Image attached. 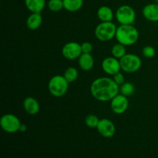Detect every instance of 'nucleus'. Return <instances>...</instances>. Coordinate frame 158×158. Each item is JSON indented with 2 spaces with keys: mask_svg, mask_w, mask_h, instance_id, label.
<instances>
[{
  "mask_svg": "<svg viewBox=\"0 0 158 158\" xmlns=\"http://www.w3.org/2000/svg\"><path fill=\"white\" fill-rule=\"evenodd\" d=\"M46 0H25V6L28 10L32 12H40L46 7Z\"/></svg>",
  "mask_w": 158,
  "mask_h": 158,
  "instance_id": "dca6fc26",
  "label": "nucleus"
},
{
  "mask_svg": "<svg viewBox=\"0 0 158 158\" xmlns=\"http://www.w3.org/2000/svg\"><path fill=\"white\" fill-rule=\"evenodd\" d=\"M115 17L120 25H133L136 19V12L129 5H122L116 11Z\"/></svg>",
  "mask_w": 158,
  "mask_h": 158,
  "instance_id": "423d86ee",
  "label": "nucleus"
},
{
  "mask_svg": "<svg viewBox=\"0 0 158 158\" xmlns=\"http://www.w3.org/2000/svg\"><path fill=\"white\" fill-rule=\"evenodd\" d=\"M129 106V100L127 97L121 94H118L110 100V107L115 114H123L127 110Z\"/></svg>",
  "mask_w": 158,
  "mask_h": 158,
  "instance_id": "1a4fd4ad",
  "label": "nucleus"
},
{
  "mask_svg": "<svg viewBox=\"0 0 158 158\" xmlns=\"http://www.w3.org/2000/svg\"><path fill=\"white\" fill-rule=\"evenodd\" d=\"M79 66L84 71H89L94 66V59L91 53H82L78 59Z\"/></svg>",
  "mask_w": 158,
  "mask_h": 158,
  "instance_id": "2eb2a0df",
  "label": "nucleus"
},
{
  "mask_svg": "<svg viewBox=\"0 0 158 158\" xmlns=\"http://www.w3.org/2000/svg\"><path fill=\"white\" fill-rule=\"evenodd\" d=\"M64 9L69 12H78L83 6V0H63Z\"/></svg>",
  "mask_w": 158,
  "mask_h": 158,
  "instance_id": "a211bd4d",
  "label": "nucleus"
},
{
  "mask_svg": "<svg viewBox=\"0 0 158 158\" xmlns=\"http://www.w3.org/2000/svg\"><path fill=\"white\" fill-rule=\"evenodd\" d=\"M121 70L127 73H134L137 72L142 66V60L137 55L134 53H127L120 60Z\"/></svg>",
  "mask_w": 158,
  "mask_h": 158,
  "instance_id": "39448f33",
  "label": "nucleus"
},
{
  "mask_svg": "<svg viewBox=\"0 0 158 158\" xmlns=\"http://www.w3.org/2000/svg\"><path fill=\"white\" fill-rule=\"evenodd\" d=\"M97 15L101 22H112L115 15L113 9L107 6H100L97 10Z\"/></svg>",
  "mask_w": 158,
  "mask_h": 158,
  "instance_id": "f3484780",
  "label": "nucleus"
},
{
  "mask_svg": "<svg viewBox=\"0 0 158 158\" xmlns=\"http://www.w3.org/2000/svg\"><path fill=\"white\" fill-rule=\"evenodd\" d=\"M69 89V82L64 76L56 75L49 80L48 89L52 96L55 97H62L67 93Z\"/></svg>",
  "mask_w": 158,
  "mask_h": 158,
  "instance_id": "7ed1b4c3",
  "label": "nucleus"
},
{
  "mask_svg": "<svg viewBox=\"0 0 158 158\" xmlns=\"http://www.w3.org/2000/svg\"><path fill=\"white\" fill-rule=\"evenodd\" d=\"M113 80L115 81V83H117V85L120 86L122 85L123 83H125V78H124V76L122 73L119 72L117 73H116L115 75L113 76Z\"/></svg>",
  "mask_w": 158,
  "mask_h": 158,
  "instance_id": "a878e982",
  "label": "nucleus"
},
{
  "mask_svg": "<svg viewBox=\"0 0 158 158\" xmlns=\"http://www.w3.org/2000/svg\"><path fill=\"white\" fill-rule=\"evenodd\" d=\"M22 123L18 117L12 114H4L0 119V125L5 132L14 134L19 131Z\"/></svg>",
  "mask_w": 158,
  "mask_h": 158,
  "instance_id": "0eeeda50",
  "label": "nucleus"
},
{
  "mask_svg": "<svg viewBox=\"0 0 158 158\" xmlns=\"http://www.w3.org/2000/svg\"><path fill=\"white\" fill-rule=\"evenodd\" d=\"M63 76L66 78V80L69 82V83H73V82L76 81L77 80V78H78L79 72L75 67L70 66V67H68L65 70Z\"/></svg>",
  "mask_w": 158,
  "mask_h": 158,
  "instance_id": "aec40b11",
  "label": "nucleus"
},
{
  "mask_svg": "<svg viewBox=\"0 0 158 158\" xmlns=\"http://www.w3.org/2000/svg\"><path fill=\"white\" fill-rule=\"evenodd\" d=\"M116 40L125 46H133L139 40V32L134 25H120L117 29Z\"/></svg>",
  "mask_w": 158,
  "mask_h": 158,
  "instance_id": "f03ea898",
  "label": "nucleus"
},
{
  "mask_svg": "<svg viewBox=\"0 0 158 158\" xmlns=\"http://www.w3.org/2000/svg\"><path fill=\"white\" fill-rule=\"evenodd\" d=\"M143 17L150 22H158V4L150 3L143 8Z\"/></svg>",
  "mask_w": 158,
  "mask_h": 158,
  "instance_id": "f8f14e48",
  "label": "nucleus"
},
{
  "mask_svg": "<svg viewBox=\"0 0 158 158\" xmlns=\"http://www.w3.org/2000/svg\"><path fill=\"white\" fill-rule=\"evenodd\" d=\"M117 26L112 22H101L95 29V36L101 42L110 41L116 36Z\"/></svg>",
  "mask_w": 158,
  "mask_h": 158,
  "instance_id": "20e7f679",
  "label": "nucleus"
},
{
  "mask_svg": "<svg viewBox=\"0 0 158 158\" xmlns=\"http://www.w3.org/2000/svg\"><path fill=\"white\" fill-rule=\"evenodd\" d=\"M23 109L30 115H35L40 112V106L36 99L32 97H28L23 100Z\"/></svg>",
  "mask_w": 158,
  "mask_h": 158,
  "instance_id": "ddd939ff",
  "label": "nucleus"
},
{
  "mask_svg": "<svg viewBox=\"0 0 158 158\" xmlns=\"http://www.w3.org/2000/svg\"><path fill=\"white\" fill-rule=\"evenodd\" d=\"M101 67L105 73L112 77L121 70L120 60L115 58L113 56L106 57L102 61Z\"/></svg>",
  "mask_w": 158,
  "mask_h": 158,
  "instance_id": "9d476101",
  "label": "nucleus"
},
{
  "mask_svg": "<svg viewBox=\"0 0 158 158\" xmlns=\"http://www.w3.org/2000/svg\"><path fill=\"white\" fill-rule=\"evenodd\" d=\"M89 89L94 99L100 102H107L120 93V86L113 78L103 77L95 79L91 83Z\"/></svg>",
  "mask_w": 158,
  "mask_h": 158,
  "instance_id": "f257e3e1",
  "label": "nucleus"
},
{
  "mask_svg": "<svg viewBox=\"0 0 158 158\" xmlns=\"http://www.w3.org/2000/svg\"><path fill=\"white\" fill-rule=\"evenodd\" d=\"M99 121H100V119L94 114H89L85 118V123L89 128H97Z\"/></svg>",
  "mask_w": 158,
  "mask_h": 158,
  "instance_id": "5701e85b",
  "label": "nucleus"
},
{
  "mask_svg": "<svg viewBox=\"0 0 158 158\" xmlns=\"http://www.w3.org/2000/svg\"><path fill=\"white\" fill-rule=\"evenodd\" d=\"M82 52L83 53H91L94 49V46H93L92 43H89V42H84L81 44Z\"/></svg>",
  "mask_w": 158,
  "mask_h": 158,
  "instance_id": "393cba45",
  "label": "nucleus"
},
{
  "mask_svg": "<svg viewBox=\"0 0 158 158\" xmlns=\"http://www.w3.org/2000/svg\"><path fill=\"white\" fill-rule=\"evenodd\" d=\"M135 92V86L132 83L130 82H125L122 85L120 86V94L126 96V97H130L133 95Z\"/></svg>",
  "mask_w": 158,
  "mask_h": 158,
  "instance_id": "412c9836",
  "label": "nucleus"
},
{
  "mask_svg": "<svg viewBox=\"0 0 158 158\" xmlns=\"http://www.w3.org/2000/svg\"><path fill=\"white\" fill-rule=\"evenodd\" d=\"M43 17L40 12H32L26 19V26L30 30H36L41 26Z\"/></svg>",
  "mask_w": 158,
  "mask_h": 158,
  "instance_id": "4468645a",
  "label": "nucleus"
},
{
  "mask_svg": "<svg viewBox=\"0 0 158 158\" xmlns=\"http://www.w3.org/2000/svg\"><path fill=\"white\" fill-rule=\"evenodd\" d=\"M26 130H27V127H26V125L24 124V123H22L19 128V131H21V132H26Z\"/></svg>",
  "mask_w": 158,
  "mask_h": 158,
  "instance_id": "bb28decb",
  "label": "nucleus"
},
{
  "mask_svg": "<svg viewBox=\"0 0 158 158\" xmlns=\"http://www.w3.org/2000/svg\"><path fill=\"white\" fill-rule=\"evenodd\" d=\"M82 53L83 52H82L81 44L77 42H69L62 48V55L66 60H77L79 59Z\"/></svg>",
  "mask_w": 158,
  "mask_h": 158,
  "instance_id": "6e6552de",
  "label": "nucleus"
},
{
  "mask_svg": "<svg viewBox=\"0 0 158 158\" xmlns=\"http://www.w3.org/2000/svg\"><path fill=\"white\" fill-rule=\"evenodd\" d=\"M155 2H156V3H157L158 4V0H155Z\"/></svg>",
  "mask_w": 158,
  "mask_h": 158,
  "instance_id": "cd10ccee",
  "label": "nucleus"
},
{
  "mask_svg": "<svg viewBox=\"0 0 158 158\" xmlns=\"http://www.w3.org/2000/svg\"><path fill=\"white\" fill-rule=\"evenodd\" d=\"M142 53H143V56L146 57V58H153L155 56L156 50L153 46H146L143 47V50H142Z\"/></svg>",
  "mask_w": 158,
  "mask_h": 158,
  "instance_id": "b1692460",
  "label": "nucleus"
},
{
  "mask_svg": "<svg viewBox=\"0 0 158 158\" xmlns=\"http://www.w3.org/2000/svg\"><path fill=\"white\" fill-rule=\"evenodd\" d=\"M97 129L99 134L105 138H110L114 137L116 133L115 125L112 120L107 118L100 119Z\"/></svg>",
  "mask_w": 158,
  "mask_h": 158,
  "instance_id": "9b49d317",
  "label": "nucleus"
},
{
  "mask_svg": "<svg viewBox=\"0 0 158 158\" xmlns=\"http://www.w3.org/2000/svg\"><path fill=\"white\" fill-rule=\"evenodd\" d=\"M111 53H112L113 56L118 59V60H120L122 57L124 56L127 54L126 46L121 43H116L115 45L113 46L112 49H111Z\"/></svg>",
  "mask_w": 158,
  "mask_h": 158,
  "instance_id": "6ab92c4d",
  "label": "nucleus"
},
{
  "mask_svg": "<svg viewBox=\"0 0 158 158\" xmlns=\"http://www.w3.org/2000/svg\"><path fill=\"white\" fill-rule=\"evenodd\" d=\"M47 6L49 10L53 12H58L64 9L63 0H49Z\"/></svg>",
  "mask_w": 158,
  "mask_h": 158,
  "instance_id": "4be33fe9",
  "label": "nucleus"
}]
</instances>
